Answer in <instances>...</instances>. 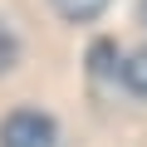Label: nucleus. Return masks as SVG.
I'll return each instance as SVG.
<instances>
[{
    "label": "nucleus",
    "instance_id": "obj_3",
    "mask_svg": "<svg viewBox=\"0 0 147 147\" xmlns=\"http://www.w3.org/2000/svg\"><path fill=\"white\" fill-rule=\"evenodd\" d=\"M54 10L64 20H74V25H88V20H98L108 10V0H54Z\"/></svg>",
    "mask_w": 147,
    "mask_h": 147
},
{
    "label": "nucleus",
    "instance_id": "obj_2",
    "mask_svg": "<svg viewBox=\"0 0 147 147\" xmlns=\"http://www.w3.org/2000/svg\"><path fill=\"white\" fill-rule=\"evenodd\" d=\"M118 74H123V84H127L137 98H147V49H132V54L118 64Z\"/></svg>",
    "mask_w": 147,
    "mask_h": 147
},
{
    "label": "nucleus",
    "instance_id": "obj_1",
    "mask_svg": "<svg viewBox=\"0 0 147 147\" xmlns=\"http://www.w3.org/2000/svg\"><path fill=\"white\" fill-rule=\"evenodd\" d=\"M54 137H59V127L39 108H15L0 123V147H54Z\"/></svg>",
    "mask_w": 147,
    "mask_h": 147
},
{
    "label": "nucleus",
    "instance_id": "obj_4",
    "mask_svg": "<svg viewBox=\"0 0 147 147\" xmlns=\"http://www.w3.org/2000/svg\"><path fill=\"white\" fill-rule=\"evenodd\" d=\"M10 64H15V34L0 25V74H10Z\"/></svg>",
    "mask_w": 147,
    "mask_h": 147
},
{
    "label": "nucleus",
    "instance_id": "obj_5",
    "mask_svg": "<svg viewBox=\"0 0 147 147\" xmlns=\"http://www.w3.org/2000/svg\"><path fill=\"white\" fill-rule=\"evenodd\" d=\"M142 25H147V0H142Z\"/></svg>",
    "mask_w": 147,
    "mask_h": 147
}]
</instances>
